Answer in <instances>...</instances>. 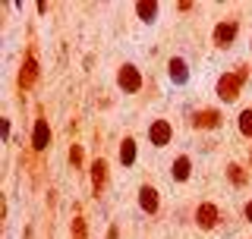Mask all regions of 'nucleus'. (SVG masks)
<instances>
[{"instance_id": "nucleus-12", "label": "nucleus", "mask_w": 252, "mask_h": 239, "mask_svg": "<svg viewBox=\"0 0 252 239\" xmlns=\"http://www.w3.org/2000/svg\"><path fill=\"white\" fill-rule=\"evenodd\" d=\"M104 170H107L104 161H98V164L92 167V179H94V186H101V182H104Z\"/></svg>"}, {"instance_id": "nucleus-10", "label": "nucleus", "mask_w": 252, "mask_h": 239, "mask_svg": "<svg viewBox=\"0 0 252 239\" xmlns=\"http://www.w3.org/2000/svg\"><path fill=\"white\" fill-rule=\"evenodd\" d=\"M38 76V63L35 60H26V76H22V85H32Z\"/></svg>"}, {"instance_id": "nucleus-7", "label": "nucleus", "mask_w": 252, "mask_h": 239, "mask_svg": "<svg viewBox=\"0 0 252 239\" xmlns=\"http://www.w3.org/2000/svg\"><path fill=\"white\" fill-rule=\"evenodd\" d=\"M170 79H173V82H177V85H183L186 82V63L183 60H170Z\"/></svg>"}, {"instance_id": "nucleus-6", "label": "nucleus", "mask_w": 252, "mask_h": 239, "mask_svg": "<svg viewBox=\"0 0 252 239\" xmlns=\"http://www.w3.org/2000/svg\"><path fill=\"white\" fill-rule=\"evenodd\" d=\"M47 142H51L47 123H44V120H38V123H35V148H47Z\"/></svg>"}, {"instance_id": "nucleus-3", "label": "nucleus", "mask_w": 252, "mask_h": 239, "mask_svg": "<svg viewBox=\"0 0 252 239\" xmlns=\"http://www.w3.org/2000/svg\"><path fill=\"white\" fill-rule=\"evenodd\" d=\"M152 142H155V145H167V142H170V123L158 120V123L152 126Z\"/></svg>"}, {"instance_id": "nucleus-18", "label": "nucleus", "mask_w": 252, "mask_h": 239, "mask_svg": "<svg viewBox=\"0 0 252 239\" xmlns=\"http://www.w3.org/2000/svg\"><path fill=\"white\" fill-rule=\"evenodd\" d=\"M246 217H249V220H252V202H249V205H246Z\"/></svg>"}, {"instance_id": "nucleus-2", "label": "nucleus", "mask_w": 252, "mask_h": 239, "mask_svg": "<svg viewBox=\"0 0 252 239\" xmlns=\"http://www.w3.org/2000/svg\"><path fill=\"white\" fill-rule=\"evenodd\" d=\"M120 85H123V89L126 91H139V73H136V69H132V66H123L120 69Z\"/></svg>"}, {"instance_id": "nucleus-5", "label": "nucleus", "mask_w": 252, "mask_h": 239, "mask_svg": "<svg viewBox=\"0 0 252 239\" xmlns=\"http://www.w3.org/2000/svg\"><path fill=\"white\" fill-rule=\"evenodd\" d=\"M139 205H142V208H145V211H155L158 208V192H155V189H142V192H139Z\"/></svg>"}, {"instance_id": "nucleus-11", "label": "nucleus", "mask_w": 252, "mask_h": 239, "mask_svg": "<svg viewBox=\"0 0 252 239\" xmlns=\"http://www.w3.org/2000/svg\"><path fill=\"white\" fill-rule=\"evenodd\" d=\"M173 177H177V179H186L189 177V161H186V157H180V161L173 164Z\"/></svg>"}, {"instance_id": "nucleus-14", "label": "nucleus", "mask_w": 252, "mask_h": 239, "mask_svg": "<svg viewBox=\"0 0 252 239\" xmlns=\"http://www.w3.org/2000/svg\"><path fill=\"white\" fill-rule=\"evenodd\" d=\"M136 10H139V16H142V19H152V16H155V10H158V3H139Z\"/></svg>"}, {"instance_id": "nucleus-9", "label": "nucleus", "mask_w": 252, "mask_h": 239, "mask_svg": "<svg viewBox=\"0 0 252 239\" xmlns=\"http://www.w3.org/2000/svg\"><path fill=\"white\" fill-rule=\"evenodd\" d=\"M120 161H123L126 167H129L132 161H136V145H132L129 139H126V142H123V148H120Z\"/></svg>"}, {"instance_id": "nucleus-16", "label": "nucleus", "mask_w": 252, "mask_h": 239, "mask_svg": "<svg viewBox=\"0 0 252 239\" xmlns=\"http://www.w3.org/2000/svg\"><path fill=\"white\" fill-rule=\"evenodd\" d=\"M73 230H76V239H85V224H82V220H76Z\"/></svg>"}, {"instance_id": "nucleus-15", "label": "nucleus", "mask_w": 252, "mask_h": 239, "mask_svg": "<svg viewBox=\"0 0 252 239\" xmlns=\"http://www.w3.org/2000/svg\"><path fill=\"white\" fill-rule=\"evenodd\" d=\"M199 123H202V126H215V123H218V114H211V110H208V114L199 117Z\"/></svg>"}, {"instance_id": "nucleus-8", "label": "nucleus", "mask_w": 252, "mask_h": 239, "mask_svg": "<svg viewBox=\"0 0 252 239\" xmlns=\"http://www.w3.org/2000/svg\"><path fill=\"white\" fill-rule=\"evenodd\" d=\"M233 35H236V26H218V31H215V38L220 44H230Z\"/></svg>"}, {"instance_id": "nucleus-17", "label": "nucleus", "mask_w": 252, "mask_h": 239, "mask_svg": "<svg viewBox=\"0 0 252 239\" xmlns=\"http://www.w3.org/2000/svg\"><path fill=\"white\" fill-rule=\"evenodd\" d=\"M230 179H233V182H243V173H240V167H230Z\"/></svg>"}, {"instance_id": "nucleus-4", "label": "nucleus", "mask_w": 252, "mask_h": 239, "mask_svg": "<svg viewBox=\"0 0 252 239\" xmlns=\"http://www.w3.org/2000/svg\"><path fill=\"white\" fill-rule=\"evenodd\" d=\"M195 217H199V224H202V227H215V220H218V208H215V205H202Z\"/></svg>"}, {"instance_id": "nucleus-13", "label": "nucleus", "mask_w": 252, "mask_h": 239, "mask_svg": "<svg viewBox=\"0 0 252 239\" xmlns=\"http://www.w3.org/2000/svg\"><path fill=\"white\" fill-rule=\"evenodd\" d=\"M240 129L246 135H252V110H243L240 114Z\"/></svg>"}, {"instance_id": "nucleus-1", "label": "nucleus", "mask_w": 252, "mask_h": 239, "mask_svg": "<svg viewBox=\"0 0 252 239\" xmlns=\"http://www.w3.org/2000/svg\"><path fill=\"white\" fill-rule=\"evenodd\" d=\"M240 85H243V76H224V79L218 82L220 98H224V101H233L236 94H240Z\"/></svg>"}]
</instances>
